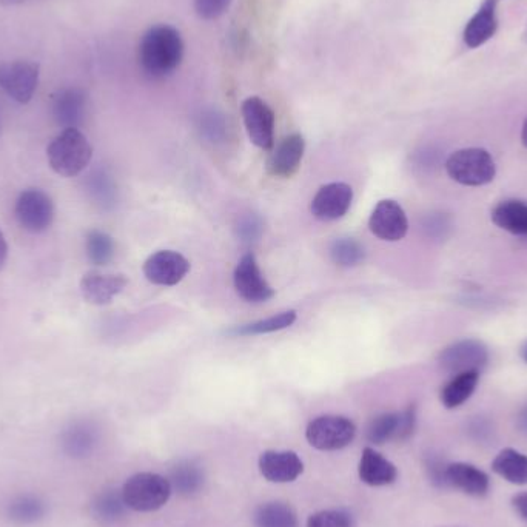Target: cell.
Here are the masks:
<instances>
[{
	"label": "cell",
	"instance_id": "obj_11",
	"mask_svg": "<svg viewBox=\"0 0 527 527\" xmlns=\"http://www.w3.org/2000/svg\"><path fill=\"white\" fill-rule=\"evenodd\" d=\"M369 229L376 238L387 242H397L409 232V219L397 201L383 199L376 204L370 215Z\"/></svg>",
	"mask_w": 527,
	"mask_h": 527
},
{
	"label": "cell",
	"instance_id": "obj_40",
	"mask_svg": "<svg viewBox=\"0 0 527 527\" xmlns=\"http://www.w3.org/2000/svg\"><path fill=\"white\" fill-rule=\"evenodd\" d=\"M517 427L520 429V432L527 435V406H524L521 412L518 413Z\"/></svg>",
	"mask_w": 527,
	"mask_h": 527
},
{
	"label": "cell",
	"instance_id": "obj_9",
	"mask_svg": "<svg viewBox=\"0 0 527 527\" xmlns=\"http://www.w3.org/2000/svg\"><path fill=\"white\" fill-rule=\"evenodd\" d=\"M242 119L250 141L261 148L270 150L275 145V113L266 101L258 96L242 102Z\"/></svg>",
	"mask_w": 527,
	"mask_h": 527
},
{
	"label": "cell",
	"instance_id": "obj_21",
	"mask_svg": "<svg viewBox=\"0 0 527 527\" xmlns=\"http://www.w3.org/2000/svg\"><path fill=\"white\" fill-rule=\"evenodd\" d=\"M491 218L498 229L527 238V202L520 199L498 202L492 210Z\"/></svg>",
	"mask_w": 527,
	"mask_h": 527
},
{
	"label": "cell",
	"instance_id": "obj_34",
	"mask_svg": "<svg viewBox=\"0 0 527 527\" xmlns=\"http://www.w3.org/2000/svg\"><path fill=\"white\" fill-rule=\"evenodd\" d=\"M233 0H195V11L204 21H215L229 10Z\"/></svg>",
	"mask_w": 527,
	"mask_h": 527
},
{
	"label": "cell",
	"instance_id": "obj_33",
	"mask_svg": "<svg viewBox=\"0 0 527 527\" xmlns=\"http://www.w3.org/2000/svg\"><path fill=\"white\" fill-rule=\"evenodd\" d=\"M307 527H355V521L349 512L332 509L313 514L307 521Z\"/></svg>",
	"mask_w": 527,
	"mask_h": 527
},
{
	"label": "cell",
	"instance_id": "obj_4",
	"mask_svg": "<svg viewBox=\"0 0 527 527\" xmlns=\"http://www.w3.org/2000/svg\"><path fill=\"white\" fill-rule=\"evenodd\" d=\"M121 492L131 511L155 512L167 504L173 489L170 481L162 475L142 472L128 478Z\"/></svg>",
	"mask_w": 527,
	"mask_h": 527
},
{
	"label": "cell",
	"instance_id": "obj_38",
	"mask_svg": "<svg viewBox=\"0 0 527 527\" xmlns=\"http://www.w3.org/2000/svg\"><path fill=\"white\" fill-rule=\"evenodd\" d=\"M512 507L515 512L520 515L521 520L527 523V492H521V494L514 495L512 498Z\"/></svg>",
	"mask_w": 527,
	"mask_h": 527
},
{
	"label": "cell",
	"instance_id": "obj_22",
	"mask_svg": "<svg viewBox=\"0 0 527 527\" xmlns=\"http://www.w3.org/2000/svg\"><path fill=\"white\" fill-rule=\"evenodd\" d=\"M480 373L477 370H469V372H461L452 376L441 389V404L446 409H457V407L463 406L477 390L478 383H480Z\"/></svg>",
	"mask_w": 527,
	"mask_h": 527
},
{
	"label": "cell",
	"instance_id": "obj_41",
	"mask_svg": "<svg viewBox=\"0 0 527 527\" xmlns=\"http://www.w3.org/2000/svg\"><path fill=\"white\" fill-rule=\"evenodd\" d=\"M27 0H0V5H4V7H14V5H22L25 4Z\"/></svg>",
	"mask_w": 527,
	"mask_h": 527
},
{
	"label": "cell",
	"instance_id": "obj_13",
	"mask_svg": "<svg viewBox=\"0 0 527 527\" xmlns=\"http://www.w3.org/2000/svg\"><path fill=\"white\" fill-rule=\"evenodd\" d=\"M353 201V190L344 182H332L319 188L310 210L319 221H336L347 215Z\"/></svg>",
	"mask_w": 527,
	"mask_h": 527
},
{
	"label": "cell",
	"instance_id": "obj_39",
	"mask_svg": "<svg viewBox=\"0 0 527 527\" xmlns=\"http://www.w3.org/2000/svg\"><path fill=\"white\" fill-rule=\"evenodd\" d=\"M8 258V244L4 233L0 232V270L4 269Z\"/></svg>",
	"mask_w": 527,
	"mask_h": 527
},
{
	"label": "cell",
	"instance_id": "obj_25",
	"mask_svg": "<svg viewBox=\"0 0 527 527\" xmlns=\"http://www.w3.org/2000/svg\"><path fill=\"white\" fill-rule=\"evenodd\" d=\"M253 521L256 527H299L296 512L289 504L279 501L261 504L256 509Z\"/></svg>",
	"mask_w": 527,
	"mask_h": 527
},
{
	"label": "cell",
	"instance_id": "obj_35",
	"mask_svg": "<svg viewBox=\"0 0 527 527\" xmlns=\"http://www.w3.org/2000/svg\"><path fill=\"white\" fill-rule=\"evenodd\" d=\"M262 224L255 215L246 216L238 225V236L241 241L253 242L261 236Z\"/></svg>",
	"mask_w": 527,
	"mask_h": 527
},
{
	"label": "cell",
	"instance_id": "obj_31",
	"mask_svg": "<svg viewBox=\"0 0 527 527\" xmlns=\"http://www.w3.org/2000/svg\"><path fill=\"white\" fill-rule=\"evenodd\" d=\"M45 506L34 497H21L10 506L11 520L19 523H33L44 517Z\"/></svg>",
	"mask_w": 527,
	"mask_h": 527
},
{
	"label": "cell",
	"instance_id": "obj_12",
	"mask_svg": "<svg viewBox=\"0 0 527 527\" xmlns=\"http://www.w3.org/2000/svg\"><path fill=\"white\" fill-rule=\"evenodd\" d=\"M188 270V259L173 250L156 252L144 264L145 278L156 286H176L187 276Z\"/></svg>",
	"mask_w": 527,
	"mask_h": 527
},
{
	"label": "cell",
	"instance_id": "obj_42",
	"mask_svg": "<svg viewBox=\"0 0 527 527\" xmlns=\"http://www.w3.org/2000/svg\"><path fill=\"white\" fill-rule=\"evenodd\" d=\"M518 353H520L521 360L524 361V363L527 364V340L524 341L523 344H521L520 350H518Z\"/></svg>",
	"mask_w": 527,
	"mask_h": 527
},
{
	"label": "cell",
	"instance_id": "obj_3",
	"mask_svg": "<svg viewBox=\"0 0 527 527\" xmlns=\"http://www.w3.org/2000/svg\"><path fill=\"white\" fill-rule=\"evenodd\" d=\"M446 172L452 181L466 187L491 184L497 175V165L484 148H461L447 158Z\"/></svg>",
	"mask_w": 527,
	"mask_h": 527
},
{
	"label": "cell",
	"instance_id": "obj_16",
	"mask_svg": "<svg viewBox=\"0 0 527 527\" xmlns=\"http://www.w3.org/2000/svg\"><path fill=\"white\" fill-rule=\"evenodd\" d=\"M304 152H306V141L303 136L299 133L287 136L276 145L270 155L267 172L275 178H292L298 172Z\"/></svg>",
	"mask_w": 527,
	"mask_h": 527
},
{
	"label": "cell",
	"instance_id": "obj_17",
	"mask_svg": "<svg viewBox=\"0 0 527 527\" xmlns=\"http://www.w3.org/2000/svg\"><path fill=\"white\" fill-rule=\"evenodd\" d=\"M128 279L124 275H105L101 272L85 273L81 279V293L85 301L94 306H107L119 293L124 292Z\"/></svg>",
	"mask_w": 527,
	"mask_h": 527
},
{
	"label": "cell",
	"instance_id": "obj_1",
	"mask_svg": "<svg viewBox=\"0 0 527 527\" xmlns=\"http://www.w3.org/2000/svg\"><path fill=\"white\" fill-rule=\"evenodd\" d=\"M139 65L148 78L162 79L175 73L184 59V41L172 25L148 28L139 42Z\"/></svg>",
	"mask_w": 527,
	"mask_h": 527
},
{
	"label": "cell",
	"instance_id": "obj_27",
	"mask_svg": "<svg viewBox=\"0 0 527 527\" xmlns=\"http://www.w3.org/2000/svg\"><path fill=\"white\" fill-rule=\"evenodd\" d=\"M296 321L295 310L278 313L270 318L259 319L256 323L246 324V326L235 327L229 333L236 336L264 335V333L278 332L287 329Z\"/></svg>",
	"mask_w": 527,
	"mask_h": 527
},
{
	"label": "cell",
	"instance_id": "obj_28",
	"mask_svg": "<svg viewBox=\"0 0 527 527\" xmlns=\"http://www.w3.org/2000/svg\"><path fill=\"white\" fill-rule=\"evenodd\" d=\"M85 250L88 259L94 266H107L115 256V241L110 235L101 230H93L85 239Z\"/></svg>",
	"mask_w": 527,
	"mask_h": 527
},
{
	"label": "cell",
	"instance_id": "obj_19",
	"mask_svg": "<svg viewBox=\"0 0 527 527\" xmlns=\"http://www.w3.org/2000/svg\"><path fill=\"white\" fill-rule=\"evenodd\" d=\"M498 0H484L464 28L463 41L469 48H480L491 41L498 30Z\"/></svg>",
	"mask_w": 527,
	"mask_h": 527
},
{
	"label": "cell",
	"instance_id": "obj_8",
	"mask_svg": "<svg viewBox=\"0 0 527 527\" xmlns=\"http://www.w3.org/2000/svg\"><path fill=\"white\" fill-rule=\"evenodd\" d=\"M489 363V349L480 340H461L441 350L438 366L444 372L457 375L469 370L481 372Z\"/></svg>",
	"mask_w": 527,
	"mask_h": 527
},
{
	"label": "cell",
	"instance_id": "obj_15",
	"mask_svg": "<svg viewBox=\"0 0 527 527\" xmlns=\"http://www.w3.org/2000/svg\"><path fill=\"white\" fill-rule=\"evenodd\" d=\"M259 470L270 483H292L303 474L304 463L292 450H267L259 458Z\"/></svg>",
	"mask_w": 527,
	"mask_h": 527
},
{
	"label": "cell",
	"instance_id": "obj_29",
	"mask_svg": "<svg viewBox=\"0 0 527 527\" xmlns=\"http://www.w3.org/2000/svg\"><path fill=\"white\" fill-rule=\"evenodd\" d=\"M330 258L340 267H355L366 258V252L360 242L355 239H336L330 246Z\"/></svg>",
	"mask_w": 527,
	"mask_h": 527
},
{
	"label": "cell",
	"instance_id": "obj_14",
	"mask_svg": "<svg viewBox=\"0 0 527 527\" xmlns=\"http://www.w3.org/2000/svg\"><path fill=\"white\" fill-rule=\"evenodd\" d=\"M88 94L81 87H65L54 94V121L64 128H79L87 115Z\"/></svg>",
	"mask_w": 527,
	"mask_h": 527
},
{
	"label": "cell",
	"instance_id": "obj_30",
	"mask_svg": "<svg viewBox=\"0 0 527 527\" xmlns=\"http://www.w3.org/2000/svg\"><path fill=\"white\" fill-rule=\"evenodd\" d=\"M125 509H128L122 498V492L105 491L93 503L94 517L98 520L105 521V523H113L119 520L125 514Z\"/></svg>",
	"mask_w": 527,
	"mask_h": 527
},
{
	"label": "cell",
	"instance_id": "obj_36",
	"mask_svg": "<svg viewBox=\"0 0 527 527\" xmlns=\"http://www.w3.org/2000/svg\"><path fill=\"white\" fill-rule=\"evenodd\" d=\"M447 466L449 463L441 460V458H430L426 463L427 475H429L430 481L437 487H443L446 489L447 486Z\"/></svg>",
	"mask_w": 527,
	"mask_h": 527
},
{
	"label": "cell",
	"instance_id": "obj_6",
	"mask_svg": "<svg viewBox=\"0 0 527 527\" xmlns=\"http://www.w3.org/2000/svg\"><path fill=\"white\" fill-rule=\"evenodd\" d=\"M14 213L22 229L30 233L45 232L54 221L53 199L39 188H28L17 198Z\"/></svg>",
	"mask_w": 527,
	"mask_h": 527
},
{
	"label": "cell",
	"instance_id": "obj_26",
	"mask_svg": "<svg viewBox=\"0 0 527 527\" xmlns=\"http://www.w3.org/2000/svg\"><path fill=\"white\" fill-rule=\"evenodd\" d=\"M401 412L381 413L367 426L366 437L375 446H383L389 441H400Z\"/></svg>",
	"mask_w": 527,
	"mask_h": 527
},
{
	"label": "cell",
	"instance_id": "obj_37",
	"mask_svg": "<svg viewBox=\"0 0 527 527\" xmlns=\"http://www.w3.org/2000/svg\"><path fill=\"white\" fill-rule=\"evenodd\" d=\"M417 427V406L410 404L401 412V434L400 441L409 440Z\"/></svg>",
	"mask_w": 527,
	"mask_h": 527
},
{
	"label": "cell",
	"instance_id": "obj_24",
	"mask_svg": "<svg viewBox=\"0 0 527 527\" xmlns=\"http://www.w3.org/2000/svg\"><path fill=\"white\" fill-rule=\"evenodd\" d=\"M168 481L172 484V489L178 491V494L190 497V495L198 494L204 487V469H201L195 461H181L173 467Z\"/></svg>",
	"mask_w": 527,
	"mask_h": 527
},
{
	"label": "cell",
	"instance_id": "obj_18",
	"mask_svg": "<svg viewBox=\"0 0 527 527\" xmlns=\"http://www.w3.org/2000/svg\"><path fill=\"white\" fill-rule=\"evenodd\" d=\"M447 486L469 497L483 498L491 491V478L480 467L470 463H449Z\"/></svg>",
	"mask_w": 527,
	"mask_h": 527
},
{
	"label": "cell",
	"instance_id": "obj_10",
	"mask_svg": "<svg viewBox=\"0 0 527 527\" xmlns=\"http://www.w3.org/2000/svg\"><path fill=\"white\" fill-rule=\"evenodd\" d=\"M233 282L238 295L249 303H266L275 296V290L262 275L253 253L242 256L236 266Z\"/></svg>",
	"mask_w": 527,
	"mask_h": 527
},
{
	"label": "cell",
	"instance_id": "obj_32",
	"mask_svg": "<svg viewBox=\"0 0 527 527\" xmlns=\"http://www.w3.org/2000/svg\"><path fill=\"white\" fill-rule=\"evenodd\" d=\"M199 125H201L202 135L212 142L221 141L225 136V130H227L224 115H222L221 111L215 110V108L202 111Z\"/></svg>",
	"mask_w": 527,
	"mask_h": 527
},
{
	"label": "cell",
	"instance_id": "obj_43",
	"mask_svg": "<svg viewBox=\"0 0 527 527\" xmlns=\"http://www.w3.org/2000/svg\"><path fill=\"white\" fill-rule=\"evenodd\" d=\"M521 142L527 148V118L524 119L523 128H521Z\"/></svg>",
	"mask_w": 527,
	"mask_h": 527
},
{
	"label": "cell",
	"instance_id": "obj_5",
	"mask_svg": "<svg viewBox=\"0 0 527 527\" xmlns=\"http://www.w3.org/2000/svg\"><path fill=\"white\" fill-rule=\"evenodd\" d=\"M356 437V426L352 420L338 415H324L310 421L306 438L310 446L323 452H335L352 444Z\"/></svg>",
	"mask_w": 527,
	"mask_h": 527
},
{
	"label": "cell",
	"instance_id": "obj_2",
	"mask_svg": "<svg viewBox=\"0 0 527 527\" xmlns=\"http://www.w3.org/2000/svg\"><path fill=\"white\" fill-rule=\"evenodd\" d=\"M50 167L64 178L81 175L93 158V147L79 128H64L47 148Z\"/></svg>",
	"mask_w": 527,
	"mask_h": 527
},
{
	"label": "cell",
	"instance_id": "obj_7",
	"mask_svg": "<svg viewBox=\"0 0 527 527\" xmlns=\"http://www.w3.org/2000/svg\"><path fill=\"white\" fill-rule=\"evenodd\" d=\"M41 70L36 62L13 61L0 65V88L17 104H28L36 93Z\"/></svg>",
	"mask_w": 527,
	"mask_h": 527
},
{
	"label": "cell",
	"instance_id": "obj_20",
	"mask_svg": "<svg viewBox=\"0 0 527 527\" xmlns=\"http://www.w3.org/2000/svg\"><path fill=\"white\" fill-rule=\"evenodd\" d=\"M358 472H360L361 481L373 487L389 486L398 478L397 466L390 463L372 447H366L363 450Z\"/></svg>",
	"mask_w": 527,
	"mask_h": 527
},
{
	"label": "cell",
	"instance_id": "obj_23",
	"mask_svg": "<svg viewBox=\"0 0 527 527\" xmlns=\"http://www.w3.org/2000/svg\"><path fill=\"white\" fill-rule=\"evenodd\" d=\"M492 470L498 477L509 481V483L526 486L527 455L507 447V449L501 450L500 454L492 461Z\"/></svg>",
	"mask_w": 527,
	"mask_h": 527
}]
</instances>
